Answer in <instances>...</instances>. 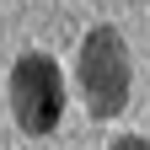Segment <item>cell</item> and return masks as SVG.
Masks as SVG:
<instances>
[{"label": "cell", "mask_w": 150, "mask_h": 150, "mask_svg": "<svg viewBox=\"0 0 150 150\" xmlns=\"http://www.w3.org/2000/svg\"><path fill=\"white\" fill-rule=\"evenodd\" d=\"M75 81H81V97L91 107V118H118V112L129 107L134 70H129V48H123V32L118 27H91L81 38Z\"/></svg>", "instance_id": "cell-1"}, {"label": "cell", "mask_w": 150, "mask_h": 150, "mask_svg": "<svg viewBox=\"0 0 150 150\" xmlns=\"http://www.w3.org/2000/svg\"><path fill=\"white\" fill-rule=\"evenodd\" d=\"M11 112L22 134H54L64 118V75L48 54H22L11 64Z\"/></svg>", "instance_id": "cell-2"}]
</instances>
